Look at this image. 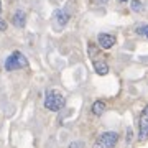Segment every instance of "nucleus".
<instances>
[{"mask_svg": "<svg viewBox=\"0 0 148 148\" xmlns=\"http://www.w3.org/2000/svg\"><path fill=\"white\" fill-rule=\"evenodd\" d=\"M94 71L99 76H106L109 73V64L106 61H94Z\"/></svg>", "mask_w": 148, "mask_h": 148, "instance_id": "nucleus-7", "label": "nucleus"}, {"mask_svg": "<svg viewBox=\"0 0 148 148\" xmlns=\"http://www.w3.org/2000/svg\"><path fill=\"white\" fill-rule=\"evenodd\" d=\"M28 66V59L21 51H13V53L5 59V69L7 71H16V69H23Z\"/></svg>", "mask_w": 148, "mask_h": 148, "instance_id": "nucleus-2", "label": "nucleus"}, {"mask_svg": "<svg viewBox=\"0 0 148 148\" xmlns=\"http://www.w3.org/2000/svg\"><path fill=\"white\" fill-rule=\"evenodd\" d=\"M147 138H148V106L142 110L140 120H138V140L143 142Z\"/></svg>", "mask_w": 148, "mask_h": 148, "instance_id": "nucleus-4", "label": "nucleus"}, {"mask_svg": "<svg viewBox=\"0 0 148 148\" xmlns=\"http://www.w3.org/2000/svg\"><path fill=\"white\" fill-rule=\"evenodd\" d=\"M66 101H64V95L56 89H49L46 90V94H45V107H46L48 110L51 112H59L61 109L64 107Z\"/></svg>", "mask_w": 148, "mask_h": 148, "instance_id": "nucleus-1", "label": "nucleus"}, {"mask_svg": "<svg viewBox=\"0 0 148 148\" xmlns=\"http://www.w3.org/2000/svg\"><path fill=\"white\" fill-rule=\"evenodd\" d=\"M142 8H143V5H142V2H140V0H132V10L140 12Z\"/></svg>", "mask_w": 148, "mask_h": 148, "instance_id": "nucleus-12", "label": "nucleus"}, {"mask_svg": "<svg viewBox=\"0 0 148 148\" xmlns=\"http://www.w3.org/2000/svg\"><path fill=\"white\" fill-rule=\"evenodd\" d=\"M135 32H137L138 35H142V36L148 38V25H138V27L135 28Z\"/></svg>", "mask_w": 148, "mask_h": 148, "instance_id": "nucleus-10", "label": "nucleus"}, {"mask_svg": "<svg viewBox=\"0 0 148 148\" xmlns=\"http://www.w3.org/2000/svg\"><path fill=\"white\" fill-rule=\"evenodd\" d=\"M97 43H99V46L104 48V49H110V48L115 45V36L110 35V33H99V35H97Z\"/></svg>", "mask_w": 148, "mask_h": 148, "instance_id": "nucleus-5", "label": "nucleus"}, {"mask_svg": "<svg viewBox=\"0 0 148 148\" xmlns=\"http://www.w3.org/2000/svg\"><path fill=\"white\" fill-rule=\"evenodd\" d=\"M130 140H132V130L128 128V130H127V142L130 143Z\"/></svg>", "mask_w": 148, "mask_h": 148, "instance_id": "nucleus-14", "label": "nucleus"}, {"mask_svg": "<svg viewBox=\"0 0 148 148\" xmlns=\"http://www.w3.org/2000/svg\"><path fill=\"white\" fill-rule=\"evenodd\" d=\"M7 30V21L2 15V2H0V32H5Z\"/></svg>", "mask_w": 148, "mask_h": 148, "instance_id": "nucleus-11", "label": "nucleus"}, {"mask_svg": "<svg viewBox=\"0 0 148 148\" xmlns=\"http://www.w3.org/2000/svg\"><path fill=\"white\" fill-rule=\"evenodd\" d=\"M54 18H56V21H58L59 27H64V25L69 21V15L66 13V12H63V10L56 12V13H54Z\"/></svg>", "mask_w": 148, "mask_h": 148, "instance_id": "nucleus-9", "label": "nucleus"}, {"mask_svg": "<svg viewBox=\"0 0 148 148\" xmlns=\"http://www.w3.org/2000/svg\"><path fill=\"white\" fill-rule=\"evenodd\" d=\"M90 110H92L94 115L101 117L102 114H104V110H106V102L104 101H95L94 104H92V107H90Z\"/></svg>", "mask_w": 148, "mask_h": 148, "instance_id": "nucleus-8", "label": "nucleus"}, {"mask_svg": "<svg viewBox=\"0 0 148 148\" xmlns=\"http://www.w3.org/2000/svg\"><path fill=\"white\" fill-rule=\"evenodd\" d=\"M120 2H128V0H120Z\"/></svg>", "mask_w": 148, "mask_h": 148, "instance_id": "nucleus-16", "label": "nucleus"}, {"mask_svg": "<svg viewBox=\"0 0 148 148\" xmlns=\"http://www.w3.org/2000/svg\"><path fill=\"white\" fill-rule=\"evenodd\" d=\"M119 142V133L117 132H104L95 138L94 148H114Z\"/></svg>", "mask_w": 148, "mask_h": 148, "instance_id": "nucleus-3", "label": "nucleus"}, {"mask_svg": "<svg viewBox=\"0 0 148 148\" xmlns=\"http://www.w3.org/2000/svg\"><path fill=\"white\" fill-rule=\"evenodd\" d=\"M95 5H99V3H106V2H109V0H92Z\"/></svg>", "mask_w": 148, "mask_h": 148, "instance_id": "nucleus-15", "label": "nucleus"}, {"mask_svg": "<svg viewBox=\"0 0 148 148\" xmlns=\"http://www.w3.org/2000/svg\"><path fill=\"white\" fill-rule=\"evenodd\" d=\"M69 148H82V143H81V142H71Z\"/></svg>", "mask_w": 148, "mask_h": 148, "instance_id": "nucleus-13", "label": "nucleus"}, {"mask_svg": "<svg viewBox=\"0 0 148 148\" xmlns=\"http://www.w3.org/2000/svg\"><path fill=\"white\" fill-rule=\"evenodd\" d=\"M25 21H27V15H25V12L23 10H16L12 16V23L18 28H23L25 27Z\"/></svg>", "mask_w": 148, "mask_h": 148, "instance_id": "nucleus-6", "label": "nucleus"}]
</instances>
